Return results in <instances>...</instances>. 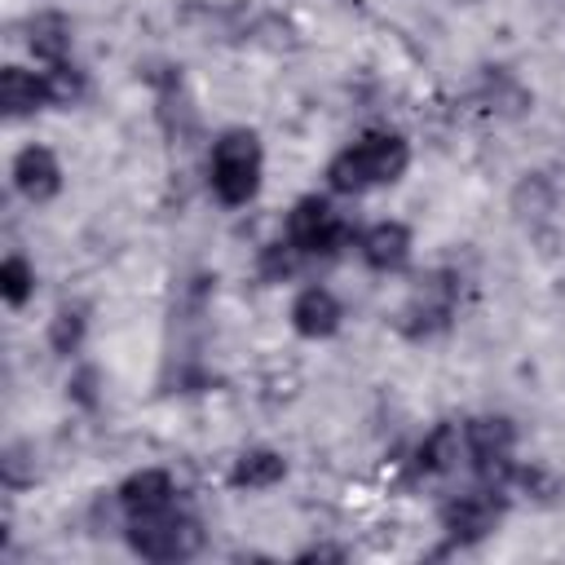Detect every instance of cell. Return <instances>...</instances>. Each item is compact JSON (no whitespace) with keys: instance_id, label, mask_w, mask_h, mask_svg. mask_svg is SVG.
Returning a JSON list of instances; mask_svg holds the SVG:
<instances>
[{"instance_id":"6da1fadb","label":"cell","mask_w":565,"mask_h":565,"mask_svg":"<svg viewBox=\"0 0 565 565\" xmlns=\"http://www.w3.org/2000/svg\"><path fill=\"white\" fill-rule=\"evenodd\" d=\"M406 163H411V146L397 132H366L331 159L327 181L340 194H366L375 185H393L406 172Z\"/></svg>"},{"instance_id":"7a4b0ae2","label":"cell","mask_w":565,"mask_h":565,"mask_svg":"<svg viewBox=\"0 0 565 565\" xmlns=\"http://www.w3.org/2000/svg\"><path fill=\"white\" fill-rule=\"evenodd\" d=\"M128 547L146 561H190L203 547V525L177 503L159 512H137L128 516Z\"/></svg>"},{"instance_id":"3957f363","label":"cell","mask_w":565,"mask_h":565,"mask_svg":"<svg viewBox=\"0 0 565 565\" xmlns=\"http://www.w3.org/2000/svg\"><path fill=\"white\" fill-rule=\"evenodd\" d=\"M260 185V141L247 128H230L212 141V194L225 207H243Z\"/></svg>"},{"instance_id":"277c9868","label":"cell","mask_w":565,"mask_h":565,"mask_svg":"<svg viewBox=\"0 0 565 565\" xmlns=\"http://www.w3.org/2000/svg\"><path fill=\"white\" fill-rule=\"evenodd\" d=\"M512 446H516V433L503 415H486V419L463 424V459L494 490L512 477Z\"/></svg>"},{"instance_id":"5b68a950","label":"cell","mask_w":565,"mask_h":565,"mask_svg":"<svg viewBox=\"0 0 565 565\" xmlns=\"http://www.w3.org/2000/svg\"><path fill=\"white\" fill-rule=\"evenodd\" d=\"M287 238H291L305 256H335V252L349 243V225L340 221V212H335L327 199L309 194V199H300V203L291 207V216H287Z\"/></svg>"},{"instance_id":"8992f818","label":"cell","mask_w":565,"mask_h":565,"mask_svg":"<svg viewBox=\"0 0 565 565\" xmlns=\"http://www.w3.org/2000/svg\"><path fill=\"white\" fill-rule=\"evenodd\" d=\"M494 521H499L494 486L455 494V499H446V508H441V525H446V534H450L455 543H477V539H486V534L494 530Z\"/></svg>"},{"instance_id":"52a82bcc","label":"cell","mask_w":565,"mask_h":565,"mask_svg":"<svg viewBox=\"0 0 565 565\" xmlns=\"http://www.w3.org/2000/svg\"><path fill=\"white\" fill-rule=\"evenodd\" d=\"M13 185H18L22 199L49 203V199L62 190V168H57L53 150H49V146H26V150H18V159H13Z\"/></svg>"},{"instance_id":"ba28073f","label":"cell","mask_w":565,"mask_h":565,"mask_svg":"<svg viewBox=\"0 0 565 565\" xmlns=\"http://www.w3.org/2000/svg\"><path fill=\"white\" fill-rule=\"evenodd\" d=\"M450 309H455V278L450 274H433L424 287H415V296H411L402 318H415V322H406L411 335H428V331L446 327Z\"/></svg>"},{"instance_id":"9c48e42d","label":"cell","mask_w":565,"mask_h":565,"mask_svg":"<svg viewBox=\"0 0 565 565\" xmlns=\"http://www.w3.org/2000/svg\"><path fill=\"white\" fill-rule=\"evenodd\" d=\"M291 327L305 335V340H327L335 335L340 327V300L327 291V287H305L291 305Z\"/></svg>"},{"instance_id":"30bf717a","label":"cell","mask_w":565,"mask_h":565,"mask_svg":"<svg viewBox=\"0 0 565 565\" xmlns=\"http://www.w3.org/2000/svg\"><path fill=\"white\" fill-rule=\"evenodd\" d=\"M119 503H124L128 516H137V512H159V508H172V503H177V486H172V477H168L163 468H141V472H132V477L119 486Z\"/></svg>"},{"instance_id":"8fae6325","label":"cell","mask_w":565,"mask_h":565,"mask_svg":"<svg viewBox=\"0 0 565 565\" xmlns=\"http://www.w3.org/2000/svg\"><path fill=\"white\" fill-rule=\"evenodd\" d=\"M362 260L371 265V269H402L406 265V256H411V230L402 225V221H380V225H371L366 234H362Z\"/></svg>"},{"instance_id":"7c38bea8","label":"cell","mask_w":565,"mask_h":565,"mask_svg":"<svg viewBox=\"0 0 565 565\" xmlns=\"http://www.w3.org/2000/svg\"><path fill=\"white\" fill-rule=\"evenodd\" d=\"M463 459V428L437 424L415 450V477H441Z\"/></svg>"},{"instance_id":"4fadbf2b","label":"cell","mask_w":565,"mask_h":565,"mask_svg":"<svg viewBox=\"0 0 565 565\" xmlns=\"http://www.w3.org/2000/svg\"><path fill=\"white\" fill-rule=\"evenodd\" d=\"M0 106H4L9 115H31L35 106H49L44 71H22V66H4V71H0Z\"/></svg>"},{"instance_id":"5bb4252c","label":"cell","mask_w":565,"mask_h":565,"mask_svg":"<svg viewBox=\"0 0 565 565\" xmlns=\"http://www.w3.org/2000/svg\"><path fill=\"white\" fill-rule=\"evenodd\" d=\"M287 477V459L278 455V450H243L238 455V463H234V472H230V486H238V490H269V486H278Z\"/></svg>"},{"instance_id":"9a60e30c","label":"cell","mask_w":565,"mask_h":565,"mask_svg":"<svg viewBox=\"0 0 565 565\" xmlns=\"http://www.w3.org/2000/svg\"><path fill=\"white\" fill-rule=\"evenodd\" d=\"M31 53H35V62H44V66L66 62V53H71V22H66L62 13H40V18H31Z\"/></svg>"},{"instance_id":"2e32d148","label":"cell","mask_w":565,"mask_h":565,"mask_svg":"<svg viewBox=\"0 0 565 565\" xmlns=\"http://www.w3.org/2000/svg\"><path fill=\"white\" fill-rule=\"evenodd\" d=\"M44 88H49V106H71L84 97V79L71 62H57V66H44Z\"/></svg>"},{"instance_id":"e0dca14e","label":"cell","mask_w":565,"mask_h":565,"mask_svg":"<svg viewBox=\"0 0 565 565\" xmlns=\"http://www.w3.org/2000/svg\"><path fill=\"white\" fill-rule=\"evenodd\" d=\"M31 291H35V274H31V265H26L22 256H9V260L0 265V296L18 309V305H26Z\"/></svg>"},{"instance_id":"ac0fdd59","label":"cell","mask_w":565,"mask_h":565,"mask_svg":"<svg viewBox=\"0 0 565 565\" xmlns=\"http://www.w3.org/2000/svg\"><path fill=\"white\" fill-rule=\"evenodd\" d=\"M79 340H84V313H79V309H57L53 322H49V344H53V353L71 358V353L79 349Z\"/></svg>"},{"instance_id":"d6986e66","label":"cell","mask_w":565,"mask_h":565,"mask_svg":"<svg viewBox=\"0 0 565 565\" xmlns=\"http://www.w3.org/2000/svg\"><path fill=\"white\" fill-rule=\"evenodd\" d=\"M300 260H305V252L291 243V238H282V243H269L265 252H260V274L265 278H291L296 269H300Z\"/></svg>"}]
</instances>
